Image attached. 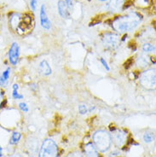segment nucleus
Returning a JSON list of instances; mask_svg holds the SVG:
<instances>
[{
  "label": "nucleus",
  "mask_w": 156,
  "mask_h": 157,
  "mask_svg": "<svg viewBox=\"0 0 156 157\" xmlns=\"http://www.w3.org/2000/svg\"><path fill=\"white\" fill-rule=\"evenodd\" d=\"M143 16L137 12H130L125 16H119L112 23L113 28L118 33H124L134 30L142 22Z\"/></svg>",
  "instance_id": "f257e3e1"
},
{
  "label": "nucleus",
  "mask_w": 156,
  "mask_h": 157,
  "mask_svg": "<svg viewBox=\"0 0 156 157\" xmlns=\"http://www.w3.org/2000/svg\"><path fill=\"white\" fill-rule=\"evenodd\" d=\"M94 145L100 152H106L110 149L112 140L110 133L105 130H98L92 136Z\"/></svg>",
  "instance_id": "f03ea898"
},
{
  "label": "nucleus",
  "mask_w": 156,
  "mask_h": 157,
  "mask_svg": "<svg viewBox=\"0 0 156 157\" xmlns=\"http://www.w3.org/2000/svg\"><path fill=\"white\" fill-rule=\"evenodd\" d=\"M58 147L53 139L46 138L39 147V157H57Z\"/></svg>",
  "instance_id": "7ed1b4c3"
},
{
  "label": "nucleus",
  "mask_w": 156,
  "mask_h": 157,
  "mask_svg": "<svg viewBox=\"0 0 156 157\" xmlns=\"http://www.w3.org/2000/svg\"><path fill=\"white\" fill-rule=\"evenodd\" d=\"M141 86L147 90H154L155 88V69H148L144 71L139 78Z\"/></svg>",
  "instance_id": "20e7f679"
},
{
  "label": "nucleus",
  "mask_w": 156,
  "mask_h": 157,
  "mask_svg": "<svg viewBox=\"0 0 156 157\" xmlns=\"http://www.w3.org/2000/svg\"><path fill=\"white\" fill-rule=\"evenodd\" d=\"M102 43L107 49L114 50L120 44V37L114 33H106L102 36Z\"/></svg>",
  "instance_id": "39448f33"
},
{
  "label": "nucleus",
  "mask_w": 156,
  "mask_h": 157,
  "mask_svg": "<svg viewBox=\"0 0 156 157\" xmlns=\"http://www.w3.org/2000/svg\"><path fill=\"white\" fill-rule=\"evenodd\" d=\"M21 54V49H20L19 44L17 42H13L8 51L9 62L12 66H16L18 63Z\"/></svg>",
  "instance_id": "423d86ee"
},
{
  "label": "nucleus",
  "mask_w": 156,
  "mask_h": 157,
  "mask_svg": "<svg viewBox=\"0 0 156 157\" xmlns=\"http://www.w3.org/2000/svg\"><path fill=\"white\" fill-rule=\"evenodd\" d=\"M110 137H111V140L113 142V144L118 147H121L125 144L127 139V133L125 131L120 129L113 130V132L110 133Z\"/></svg>",
  "instance_id": "0eeeda50"
},
{
  "label": "nucleus",
  "mask_w": 156,
  "mask_h": 157,
  "mask_svg": "<svg viewBox=\"0 0 156 157\" xmlns=\"http://www.w3.org/2000/svg\"><path fill=\"white\" fill-rule=\"evenodd\" d=\"M25 146L29 153L35 155L39 149V139L37 137H29L25 143Z\"/></svg>",
  "instance_id": "6e6552de"
},
{
  "label": "nucleus",
  "mask_w": 156,
  "mask_h": 157,
  "mask_svg": "<svg viewBox=\"0 0 156 157\" xmlns=\"http://www.w3.org/2000/svg\"><path fill=\"white\" fill-rule=\"evenodd\" d=\"M39 16H40V24L41 27L46 30L51 29V21L49 19V17L47 16L46 10H45V5L42 4L40 7V12H39Z\"/></svg>",
  "instance_id": "1a4fd4ad"
},
{
  "label": "nucleus",
  "mask_w": 156,
  "mask_h": 157,
  "mask_svg": "<svg viewBox=\"0 0 156 157\" xmlns=\"http://www.w3.org/2000/svg\"><path fill=\"white\" fill-rule=\"evenodd\" d=\"M125 0H109L108 4H107V9L112 13H115L120 10Z\"/></svg>",
  "instance_id": "9d476101"
},
{
  "label": "nucleus",
  "mask_w": 156,
  "mask_h": 157,
  "mask_svg": "<svg viewBox=\"0 0 156 157\" xmlns=\"http://www.w3.org/2000/svg\"><path fill=\"white\" fill-rule=\"evenodd\" d=\"M57 10L60 16L63 17V19H68L70 17V12L67 8V4L63 0H59L57 3Z\"/></svg>",
  "instance_id": "9b49d317"
},
{
  "label": "nucleus",
  "mask_w": 156,
  "mask_h": 157,
  "mask_svg": "<svg viewBox=\"0 0 156 157\" xmlns=\"http://www.w3.org/2000/svg\"><path fill=\"white\" fill-rule=\"evenodd\" d=\"M86 157H99L97 149L94 145L93 143H88L84 147Z\"/></svg>",
  "instance_id": "f8f14e48"
},
{
  "label": "nucleus",
  "mask_w": 156,
  "mask_h": 157,
  "mask_svg": "<svg viewBox=\"0 0 156 157\" xmlns=\"http://www.w3.org/2000/svg\"><path fill=\"white\" fill-rule=\"evenodd\" d=\"M39 71L44 76H48V75H51V73H52V69H51L50 64L47 63V61L45 60H43L39 64Z\"/></svg>",
  "instance_id": "ddd939ff"
},
{
  "label": "nucleus",
  "mask_w": 156,
  "mask_h": 157,
  "mask_svg": "<svg viewBox=\"0 0 156 157\" xmlns=\"http://www.w3.org/2000/svg\"><path fill=\"white\" fill-rule=\"evenodd\" d=\"M149 57L147 55L144 54H142L138 56V58L137 59V64L140 67H146L148 66V63H149Z\"/></svg>",
  "instance_id": "4468645a"
},
{
  "label": "nucleus",
  "mask_w": 156,
  "mask_h": 157,
  "mask_svg": "<svg viewBox=\"0 0 156 157\" xmlns=\"http://www.w3.org/2000/svg\"><path fill=\"white\" fill-rule=\"evenodd\" d=\"M21 133L19 132H13L11 133V136H10V141H9V144L10 145H16L21 140Z\"/></svg>",
  "instance_id": "2eb2a0df"
},
{
  "label": "nucleus",
  "mask_w": 156,
  "mask_h": 157,
  "mask_svg": "<svg viewBox=\"0 0 156 157\" xmlns=\"http://www.w3.org/2000/svg\"><path fill=\"white\" fill-rule=\"evenodd\" d=\"M143 51L146 52V53H149V52H154L155 51V46L153 45L152 44L146 43L143 45Z\"/></svg>",
  "instance_id": "dca6fc26"
},
{
  "label": "nucleus",
  "mask_w": 156,
  "mask_h": 157,
  "mask_svg": "<svg viewBox=\"0 0 156 157\" xmlns=\"http://www.w3.org/2000/svg\"><path fill=\"white\" fill-rule=\"evenodd\" d=\"M143 141L147 144H149V143H152L153 140L154 139V136L152 132H145L144 135H143Z\"/></svg>",
  "instance_id": "f3484780"
},
{
  "label": "nucleus",
  "mask_w": 156,
  "mask_h": 157,
  "mask_svg": "<svg viewBox=\"0 0 156 157\" xmlns=\"http://www.w3.org/2000/svg\"><path fill=\"white\" fill-rule=\"evenodd\" d=\"M11 96L15 100H21V99H23L24 98L23 95L20 94L19 92H18V90H12Z\"/></svg>",
  "instance_id": "a211bd4d"
},
{
  "label": "nucleus",
  "mask_w": 156,
  "mask_h": 157,
  "mask_svg": "<svg viewBox=\"0 0 156 157\" xmlns=\"http://www.w3.org/2000/svg\"><path fill=\"white\" fill-rule=\"evenodd\" d=\"M18 107H19L20 109L21 110L23 113H28V111H29V107H28V104H27L25 102H19Z\"/></svg>",
  "instance_id": "6ab92c4d"
},
{
  "label": "nucleus",
  "mask_w": 156,
  "mask_h": 157,
  "mask_svg": "<svg viewBox=\"0 0 156 157\" xmlns=\"http://www.w3.org/2000/svg\"><path fill=\"white\" fill-rule=\"evenodd\" d=\"M0 75H1V76H2V78H4L5 80L9 81V79H10V68L8 67L7 69H5L4 71H3V73H2Z\"/></svg>",
  "instance_id": "aec40b11"
},
{
  "label": "nucleus",
  "mask_w": 156,
  "mask_h": 157,
  "mask_svg": "<svg viewBox=\"0 0 156 157\" xmlns=\"http://www.w3.org/2000/svg\"><path fill=\"white\" fill-rule=\"evenodd\" d=\"M78 112L80 114H86L88 113V108L85 104L78 105Z\"/></svg>",
  "instance_id": "412c9836"
},
{
  "label": "nucleus",
  "mask_w": 156,
  "mask_h": 157,
  "mask_svg": "<svg viewBox=\"0 0 156 157\" xmlns=\"http://www.w3.org/2000/svg\"><path fill=\"white\" fill-rule=\"evenodd\" d=\"M29 5H30V8L32 9V11L36 10L37 6H38V0H30L29 2Z\"/></svg>",
  "instance_id": "4be33fe9"
},
{
  "label": "nucleus",
  "mask_w": 156,
  "mask_h": 157,
  "mask_svg": "<svg viewBox=\"0 0 156 157\" xmlns=\"http://www.w3.org/2000/svg\"><path fill=\"white\" fill-rule=\"evenodd\" d=\"M100 63H101V64L103 66V67L105 68L106 70L107 71L110 70V67L109 66H108V64L107 61H106L105 59L103 58V57H101V58H100Z\"/></svg>",
  "instance_id": "5701e85b"
},
{
  "label": "nucleus",
  "mask_w": 156,
  "mask_h": 157,
  "mask_svg": "<svg viewBox=\"0 0 156 157\" xmlns=\"http://www.w3.org/2000/svg\"><path fill=\"white\" fill-rule=\"evenodd\" d=\"M67 157H83V155L80 151H73L68 154Z\"/></svg>",
  "instance_id": "b1692460"
},
{
  "label": "nucleus",
  "mask_w": 156,
  "mask_h": 157,
  "mask_svg": "<svg viewBox=\"0 0 156 157\" xmlns=\"http://www.w3.org/2000/svg\"><path fill=\"white\" fill-rule=\"evenodd\" d=\"M64 2H65V4H67V6L68 10H73V9H74V0H65Z\"/></svg>",
  "instance_id": "393cba45"
},
{
  "label": "nucleus",
  "mask_w": 156,
  "mask_h": 157,
  "mask_svg": "<svg viewBox=\"0 0 156 157\" xmlns=\"http://www.w3.org/2000/svg\"><path fill=\"white\" fill-rule=\"evenodd\" d=\"M8 85H9V81L5 80V79L2 78V76L0 75V87L5 88V87H7Z\"/></svg>",
  "instance_id": "a878e982"
},
{
  "label": "nucleus",
  "mask_w": 156,
  "mask_h": 157,
  "mask_svg": "<svg viewBox=\"0 0 156 157\" xmlns=\"http://www.w3.org/2000/svg\"><path fill=\"white\" fill-rule=\"evenodd\" d=\"M3 97H4V94H3L2 90L0 89V108H1V105L3 103Z\"/></svg>",
  "instance_id": "bb28decb"
},
{
  "label": "nucleus",
  "mask_w": 156,
  "mask_h": 157,
  "mask_svg": "<svg viewBox=\"0 0 156 157\" xmlns=\"http://www.w3.org/2000/svg\"><path fill=\"white\" fill-rule=\"evenodd\" d=\"M12 90H19V85L18 84H13L12 85Z\"/></svg>",
  "instance_id": "cd10ccee"
},
{
  "label": "nucleus",
  "mask_w": 156,
  "mask_h": 157,
  "mask_svg": "<svg viewBox=\"0 0 156 157\" xmlns=\"http://www.w3.org/2000/svg\"><path fill=\"white\" fill-rule=\"evenodd\" d=\"M9 157H23V156L19 153H15V154H12L11 155H10Z\"/></svg>",
  "instance_id": "c85d7f7f"
},
{
  "label": "nucleus",
  "mask_w": 156,
  "mask_h": 157,
  "mask_svg": "<svg viewBox=\"0 0 156 157\" xmlns=\"http://www.w3.org/2000/svg\"><path fill=\"white\" fill-rule=\"evenodd\" d=\"M3 147H2V146H1V144H0V150H3Z\"/></svg>",
  "instance_id": "c756f323"
},
{
  "label": "nucleus",
  "mask_w": 156,
  "mask_h": 157,
  "mask_svg": "<svg viewBox=\"0 0 156 157\" xmlns=\"http://www.w3.org/2000/svg\"><path fill=\"white\" fill-rule=\"evenodd\" d=\"M99 1H101V2H106V1H108V0H99Z\"/></svg>",
  "instance_id": "7c9ffc66"
},
{
  "label": "nucleus",
  "mask_w": 156,
  "mask_h": 157,
  "mask_svg": "<svg viewBox=\"0 0 156 157\" xmlns=\"http://www.w3.org/2000/svg\"><path fill=\"white\" fill-rule=\"evenodd\" d=\"M31 157H34V156H31Z\"/></svg>",
  "instance_id": "2f4dec72"
}]
</instances>
